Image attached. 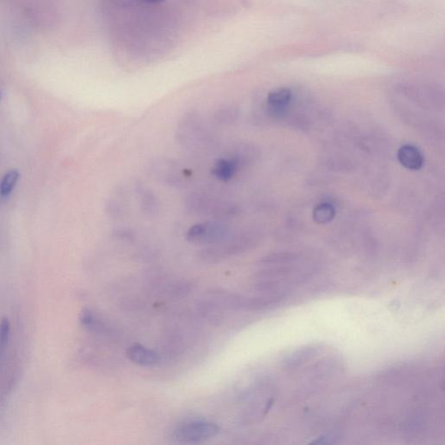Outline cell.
<instances>
[{
    "label": "cell",
    "instance_id": "1",
    "mask_svg": "<svg viewBox=\"0 0 445 445\" xmlns=\"http://www.w3.org/2000/svg\"><path fill=\"white\" fill-rule=\"evenodd\" d=\"M254 238L249 232L230 234L216 245L207 246L197 253L200 261L204 264H219L232 256L241 254L254 245Z\"/></svg>",
    "mask_w": 445,
    "mask_h": 445
},
{
    "label": "cell",
    "instance_id": "2",
    "mask_svg": "<svg viewBox=\"0 0 445 445\" xmlns=\"http://www.w3.org/2000/svg\"><path fill=\"white\" fill-rule=\"evenodd\" d=\"M212 295L214 300L223 307L230 310L252 311V313L269 310L280 303L285 298V296L282 295L265 294L249 297V296L222 290L213 291Z\"/></svg>",
    "mask_w": 445,
    "mask_h": 445
},
{
    "label": "cell",
    "instance_id": "3",
    "mask_svg": "<svg viewBox=\"0 0 445 445\" xmlns=\"http://www.w3.org/2000/svg\"><path fill=\"white\" fill-rule=\"evenodd\" d=\"M230 234L228 224L222 220H207L191 226L187 232V239L194 245L209 246L222 241Z\"/></svg>",
    "mask_w": 445,
    "mask_h": 445
},
{
    "label": "cell",
    "instance_id": "4",
    "mask_svg": "<svg viewBox=\"0 0 445 445\" xmlns=\"http://www.w3.org/2000/svg\"><path fill=\"white\" fill-rule=\"evenodd\" d=\"M219 431V425L213 422L193 420L178 425L173 431L172 437L180 443H200L215 437Z\"/></svg>",
    "mask_w": 445,
    "mask_h": 445
},
{
    "label": "cell",
    "instance_id": "5",
    "mask_svg": "<svg viewBox=\"0 0 445 445\" xmlns=\"http://www.w3.org/2000/svg\"><path fill=\"white\" fill-rule=\"evenodd\" d=\"M185 206L188 212L197 215H214L217 217L230 216L233 208L230 204L219 201L200 193H191L187 197Z\"/></svg>",
    "mask_w": 445,
    "mask_h": 445
},
{
    "label": "cell",
    "instance_id": "6",
    "mask_svg": "<svg viewBox=\"0 0 445 445\" xmlns=\"http://www.w3.org/2000/svg\"><path fill=\"white\" fill-rule=\"evenodd\" d=\"M151 172L156 180L176 188L184 187L188 176L180 165L170 159H157L152 164Z\"/></svg>",
    "mask_w": 445,
    "mask_h": 445
},
{
    "label": "cell",
    "instance_id": "7",
    "mask_svg": "<svg viewBox=\"0 0 445 445\" xmlns=\"http://www.w3.org/2000/svg\"><path fill=\"white\" fill-rule=\"evenodd\" d=\"M243 159L237 154L228 158H221L214 163L212 174L217 180L228 182L232 180L241 167Z\"/></svg>",
    "mask_w": 445,
    "mask_h": 445
},
{
    "label": "cell",
    "instance_id": "8",
    "mask_svg": "<svg viewBox=\"0 0 445 445\" xmlns=\"http://www.w3.org/2000/svg\"><path fill=\"white\" fill-rule=\"evenodd\" d=\"M126 356L132 363L139 366H154L160 361V357L157 352L146 348L141 344H134L130 346L126 352Z\"/></svg>",
    "mask_w": 445,
    "mask_h": 445
},
{
    "label": "cell",
    "instance_id": "9",
    "mask_svg": "<svg viewBox=\"0 0 445 445\" xmlns=\"http://www.w3.org/2000/svg\"><path fill=\"white\" fill-rule=\"evenodd\" d=\"M293 93L291 90L282 87L269 93L267 96V108L272 115H281L291 105Z\"/></svg>",
    "mask_w": 445,
    "mask_h": 445
},
{
    "label": "cell",
    "instance_id": "10",
    "mask_svg": "<svg viewBox=\"0 0 445 445\" xmlns=\"http://www.w3.org/2000/svg\"><path fill=\"white\" fill-rule=\"evenodd\" d=\"M398 159L402 167L411 171H418L423 167L424 159L420 151L411 145H405L399 148Z\"/></svg>",
    "mask_w": 445,
    "mask_h": 445
},
{
    "label": "cell",
    "instance_id": "11",
    "mask_svg": "<svg viewBox=\"0 0 445 445\" xmlns=\"http://www.w3.org/2000/svg\"><path fill=\"white\" fill-rule=\"evenodd\" d=\"M136 191L139 195L142 212L147 214L148 216L157 215L160 210V204H159V200L154 191L141 184L138 185Z\"/></svg>",
    "mask_w": 445,
    "mask_h": 445
},
{
    "label": "cell",
    "instance_id": "12",
    "mask_svg": "<svg viewBox=\"0 0 445 445\" xmlns=\"http://www.w3.org/2000/svg\"><path fill=\"white\" fill-rule=\"evenodd\" d=\"M336 215L335 207L330 203H321L314 208L313 217L320 225L330 223Z\"/></svg>",
    "mask_w": 445,
    "mask_h": 445
},
{
    "label": "cell",
    "instance_id": "13",
    "mask_svg": "<svg viewBox=\"0 0 445 445\" xmlns=\"http://www.w3.org/2000/svg\"><path fill=\"white\" fill-rule=\"evenodd\" d=\"M21 178L18 170H11L6 172L5 176L0 181V197H6L12 193Z\"/></svg>",
    "mask_w": 445,
    "mask_h": 445
},
{
    "label": "cell",
    "instance_id": "14",
    "mask_svg": "<svg viewBox=\"0 0 445 445\" xmlns=\"http://www.w3.org/2000/svg\"><path fill=\"white\" fill-rule=\"evenodd\" d=\"M82 322L84 326L89 328L93 333L104 334L108 331L106 324L101 320H99V318L94 316L90 311H86L83 314Z\"/></svg>",
    "mask_w": 445,
    "mask_h": 445
},
{
    "label": "cell",
    "instance_id": "15",
    "mask_svg": "<svg viewBox=\"0 0 445 445\" xmlns=\"http://www.w3.org/2000/svg\"><path fill=\"white\" fill-rule=\"evenodd\" d=\"M239 112L232 107H225L214 113V120L220 125H229L238 118Z\"/></svg>",
    "mask_w": 445,
    "mask_h": 445
},
{
    "label": "cell",
    "instance_id": "16",
    "mask_svg": "<svg viewBox=\"0 0 445 445\" xmlns=\"http://www.w3.org/2000/svg\"><path fill=\"white\" fill-rule=\"evenodd\" d=\"M315 352L314 348H307L300 350L298 354H294L287 362V366H298L300 363H304L305 360L310 359Z\"/></svg>",
    "mask_w": 445,
    "mask_h": 445
},
{
    "label": "cell",
    "instance_id": "17",
    "mask_svg": "<svg viewBox=\"0 0 445 445\" xmlns=\"http://www.w3.org/2000/svg\"><path fill=\"white\" fill-rule=\"evenodd\" d=\"M141 1L148 3V4H159V3L164 2L165 0H141Z\"/></svg>",
    "mask_w": 445,
    "mask_h": 445
},
{
    "label": "cell",
    "instance_id": "18",
    "mask_svg": "<svg viewBox=\"0 0 445 445\" xmlns=\"http://www.w3.org/2000/svg\"><path fill=\"white\" fill-rule=\"evenodd\" d=\"M0 97H1V94H0Z\"/></svg>",
    "mask_w": 445,
    "mask_h": 445
}]
</instances>
